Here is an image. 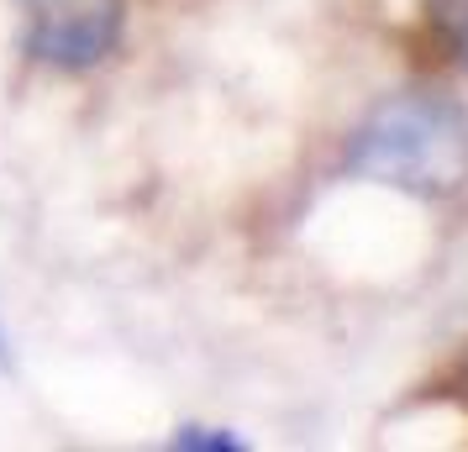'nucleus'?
<instances>
[{
  "instance_id": "f257e3e1",
  "label": "nucleus",
  "mask_w": 468,
  "mask_h": 452,
  "mask_svg": "<svg viewBox=\"0 0 468 452\" xmlns=\"http://www.w3.org/2000/svg\"><path fill=\"white\" fill-rule=\"evenodd\" d=\"M347 169L421 200L458 194L468 179V116L442 95H389L353 131Z\"/></svg>"
},
{
  "instance_id": "f03ea898",
  "label": "nucleus",
  "mask_w": 468,
  "mask_h": 452,
  "mask_svg": "<svg viewBox=\"0 0 468 452\" xmlns=\"http://www.w3.org/2000/svg\"><path fill=\"white\" fill-rule=\"evenodd\" d=\"M127 32V0H22V37L37 64L85 74L106 64Z\"/></svg>"
},
{
  "instance_id": "7ed1b4c3",
  "label": "nucleus",
  "mask_w": 468,
  "mask_h": 452,
  "mask_svg": "<svg viewBox=\"0 0 468 452\" xmlns=\"http://www.w3.org/2000/svg\"><path fill=\"white\" fill-rule=\"evenodd\" d=\"M421 43L431 47L437 64L468 68V0H426Z\"/></svg>"
},
{
  "instance_id": "20e7f679",
  "label": "nucleus",
  "mask_w": 468,
  "mask_h": 452,
  "mask_svg": "<svg viewBox=\"0 0 468 452\" xmlns=\"http://www.w3.org/2000/svg\"><path fill=\"white\" fill-rule=\"evenodd\" d=\"M174 452H242L232 431H216V426H179L169 436Z\"/></svg>"
},
{
  "instance_id": "39448f33",
  "label": "nucleus",
  "mask_w": 468,
  "mask_h": 452,
  "mask_svg": "<svg viewBox=\"0 0 468 452\" xmlns=\"http://www.w3.org/2000/svg\"><path fill=\"white\" fill-rule=\"evenodd\" d=\"M0 363H5V358H0Z\"/></svg>"
}]
</instances>
